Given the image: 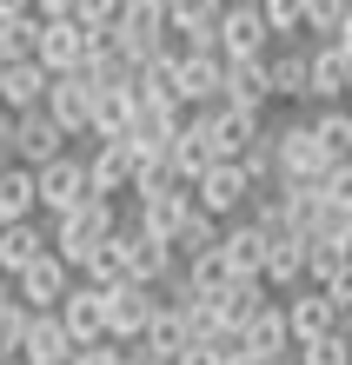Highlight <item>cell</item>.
I'll use <instances>...</instances> for the list:
<instances>
[{"label":"cell","mask_w":352,"mask_h":365,"mask_svg":"<svg viewBox=\"0 0 352 365\" xmlns=\"http://www.w3.org/2000/svg\"><path fill=\"white\" fill-rule=\"evenodd\" d=\"M306 240H352V206H339V200H319V212H313V226H306Z\"/></svg>","instance_id":"ab89813d"},{"label":"cell","mask_w":352,"mask_h":365,"mask_svg":"<svg viewBox=\"0 0 352 365\" xmlns=\"http://www.w3.org/2000/svg\"><path fill=\"white\" fill-rule=\"evenodd\" d=\"M306 113H313V133H319L326 153H333V166L352 160V106L339 100V106H306Z\"/></svg>","instance_id":"836d02e7"},{"label":"cell","mask_w":352,"mask_h":365,"mask_svg":"<svg viewBox=\"0 0 352 365\" xmlns=\"http://www.w3.org/2000/svg\"><path fill=\"white\" fill-rule=\"evenodd\" d=\"M40 173V220H60V212H74L86 192H94V180H86V153H60L47 166H34Z\"/></svg>","instance_id":"ba28073f"},{"label":"cell","mask_w":352,"mask_h":365,"mask_svg":"<svg viewBox=\"0 0 352 365\" xmlns=\"http://www.w3.org/2000/svg\"><path fill=\"white\" fill-rule=\"evenodd\" d=\"M14 153L27 166H47L60 153H74V133L47 113V106H34V113H14Z\"/></svg>","instance_id":"8fae6325"},{"label":"cell","mask_w":352,"mask_h":365,"mask_svg":"<svg viewBox=\"0 0 352 365\" xmlns=\"http://www.w3.org/2000/svg\"><path fill=\"white\" fill-rule=\"evenodd\" d=\"M266 286L273 292H299L306 286V252H313V240L306 232H293V226H273L266 232Z\"/></svg>","instance_id":"ffe728a7"},{"label":"cell","mask_w":352,"mask_h":365,"mask_svg":"<svg viewBox=\"0 0 352 365\" xmlns=\"http://www.w3.org/2000/svg\"><path fill=\"white\" fill-rule=\"evenodd\" d=\"M94 100H100V87L86 73H54V93H47V113L67 126L74 140H94Z\"/></svg>","instance_id":"9a60e30c"},{"label":"cell","mask_w":352,"mask_h":365,"mask_svg":"<svg viewBox=\"0 0 352 365\" xmlns=\"http://www.w3.org/2000/svg\"><path fill=\"white\" fill-rule=\"evenodd\" d=\"M306 53H313V100L306 106H339L346 80H352V53L339 40H306Z\"/></svg>","instance_id":"44dd1931"},{"label":"cell","mask_w":352,"mask_h":365,"mask_svg":"<svg viewBox=\"0 0 352 365\" xmlns=\"http://www.w3.org/2000/svg\"><path fill=\"white\" fill-rule=\"evenodd\" d=\"M47 252H54V226L40 220V212H34V220H7V226H0V272H7V279H20L27 266H40Z\"/></svg>","instance_id":"4fadbf2b"},{"label":"cell","mask_w":352,"mask_h":365,"mask_svg":"<svg viewBox=\"0 0 352 365\" xmlns=\"http://www.w3.org/2000/svg\"><path fill=\"white\" fill-rule=\"evenodd\" d=\"M0 365H27V359H0Z\"/></svg>","instance_id":"9f6ffc18"},{"label":"cell","mask_w":352,"mask_h":365,"mask_svg":"<svg viewBox=\"0 0 352 365\" xmlns=\"http://www.w3.org/2000/svg\"><path fill=\"white\" fill-rule=\"evenodd\" d=\"M74 279L80 272L60 259V252H47L40 266H27V272L14 279V299H20V306H34V312H60V299L74 292Z\"/></svg>","instance_id":"5bb4252c"},{"label":"cell","mask_w":352,"mask_h":365,"mask_svg":"<svg viewBox=\"0 0 352 365\" xmlns=\"http://www.w3.org/2000/svg\"><path fill=\"white\" fill-rule=\"evenodd\" d=\"M20 359L27 365H67L74 359V332L60 312H34L27 319V339H20Z\"/></svg>","instance_id":"484cf974"},{"label":"cell","mask_w":352,"mask_h":365,"mask_svg":"<svg viewBox=\"0 0 352 365\" xmlns=\"http://www.w3.org/2000/svg\"><path fill=\"white\" fill-rule=\"evenodd\" d=\"M226 100L246 106V113H266V106H273V73H266V60H239V67L226 73Z\"/></svg>","instance_id":"1f68e13d"},{"label":"cell","mask_w":352,"mask_h":365,"mask_svg":"<svg viewBox=\"0 0 352 365\" xmlns=\"http://www.w3.org/2000/svg\"><path fill=\"white\" fill-rule=\"evenodd\" d=\"M60 319H67L74 346H100V339H106V292L86 286V279H74V292L60 299Z\"/></svg>","instance_id":"cb8c5ba5"},{"label":"cell","mask_w":352,"mask_h":365,"mask_svg":"<svg viewBox=\"0 0 352 365\" xmlns=\"http://www.w3.org/2000/svg\"><path fill=\"white\" fill-rule=\"evenodd\" d=\"M14 160H20V153H14V113H7V106H0V173H7Z\"/></svg>","instance_id":"bcb514c9"},{"label":"cell","mask_w":352,"mask_h":365,"mask_svg":"<svg viewBox=\"0 0 352 365\" xmlns=\"http://www.w3.org/2000/svg\"><path fill=\"white\" fill-rule=\"evenodd\" d=\"M120 252H126V272L134 279H153V286H160V279H173L180 272V252H173L160 232H146V226H134V220H120Z\"/></svg>","instance_id":"7c38bea8"},{"label":"cell","mask_w":352,"mask_h":365,"mask_svg":"<svg viewBox=\"0 0 352 365\" xmlns=\"http://www.w3.org/2000/svg\"><path fill=\"white\" fill-rule=\"evenodd\" d=\"M120 365H146V359H140V352H134V346H126V352H120Z\"/></svg>","instance_id":"db71d44e"},{"label":"cell","mask_w":352,"mask_h":365,"mask_svg":"<svg viewBox=\"0 0 352 365\" xmlns=\"http://www.w3.org/2000/svg\"><path fill=\"white\" fill-rule=\"evenodd\" d=\"M120 352H126L120 339H100V346H74L67 365H120Z\"/></svg>","instance_id":"ee69618b"},{"label":"cell","mask_w":352,"mask_h":365,"mask_svg":"<svg viewBox=\"0 0 352 365\" xmlns=\"http://www.w3.org/2000/svg\"><path fill=\"white\" fill-rule=\"evenodd\" d=\"M186 346H193V332H186V319H180V306H160V312L146 319V332L134 339V352H140L146 365H173V359H180Z\"/></svg>","instance_id":"d4e9b609"},{"label":"cell","mask_w":352,"mask_h":365,"mask_svg":"<svg viewBox=\"0 0 352 365\" xmlns=\"http://www.w3.org/2000/svg\"><path fill=\"white\" fill-rule=\"evenodd\" d=\"M213 306H219V326H226V332H246L253 319L273 306V286H266V279H246V272H239L233 286L213 299Z\"/></svg>","instance_id":"4316f807"},{"label":"cell","mask_w":352,"mask_h":365,"mask_svg":"<svg viewBox=\"0 0 352 365\" xmlns=\"http://www.w3.org/2000/svg\"><path fill=\"white\" fill-rule=\"evenodd\" d=\"M259 14L273 20L279 40H306V0H259Z\"/></svg>","instance_id":"b9f144b4"},{"label":"cell","mask_w":352,"mask_h":365,"mask_svg":"<svg viewBox=\"0 0 352 365\" xmlns=\"http://www.w3.org/2000/svg\"><path fill=\"white\" fill-rule=\"evenodd\" d=\"M326 200H339V206H352V160H339L333 173H326Z\"/></svg>","instance_id":"f6af8a7d"},{"label":"cell","mask_w":352,"mask_h":365,"mask_svg":"<svg viewBox=\"0 0 352 365\" xmlns=\"http://www.w3.org/2000/svg\"><path fill=\"white\" fill-rule=\"evenodd\" d=\"M80 279H86V286H100V292L126 286V279H134V272H126V252H120V240H106V246L94 252V259L80 266Z\"/></svg>","instance_id":"74e56055"},{"label":"cell","mask_w":352,"mask_h":365,"mask_svg":"<svg viewBox=\"0 0 352 365\" xmlns=\"http://www.w3.org/2000/svg\"><path fill=\"white\" fill-rule=\"evenodd\" d=\"M27 319H34V306H14L0 312V359H20V339H27Z\"/></svg>","instance_id":"7bdbcfd3"},{"label":"cell","mask_w":352,"mask_h":365,"mask_svg":"<svg viewBox=\"0 0 352 365\" xmlns=\"http://www.w3.org/2000/svg\"><path fill=\"white\" fill-rule=\"evenodd\" d=\"M306 279H313L319 292H339V286H352V240H313V252H306Z\"/></svg>","instance_id":"f546056e"},{"label":"cell","mask_w":352,"mask_h":365,"mask_svg":"<svg viewBox=\"0 0 352 365\" xmlns=\"http://www.w3.org/2000/svg\"><path fill=\"white\" fill-rule=\"evenodd\" d=\"M166 306V292L153 286V279H126V286L106 292V339H120V346H134L146 332V319Z\"/></svg>","instance_id":"5b68a950"},{"label":"cell","mask_w":352,"mask_h":365,"mask_svg":"<svg viewBox=\"0 0 352 365\" xmlns=\"http://www.w3.org/2000/svg\"><path fill=\"white\" fill-rule=\"evenodd\" d=\"M226 73H233V60L219 53V47H193L186 60H180V106L186 113H200V106H213V100H226Z\"/></svg>","instance_id":"9c48e42d"},{"label":"cell","mask_w":352,"mask_h":365,"mask_svg":"<svg viewBox=\"0 0 352 365\" xmlns=\"http://www.w3.org/2000/svg\"><path fill=\"white\" fill-rule=\"evenodd\" d=\"M40 20H74V0H34Z\"/></svg>","instance_id":"7dc6e473"},{"label":"cell","mask_w":352,"mask_h":365,"mask_svg":"<svg viewBox=\"0 0 352 365\" xmlns=\"http://www.w3.org/2000/svg\"><path fill=\"white\" fill-rule=\"evenodd\" d=\"M120 7H126V0H74V20H80L86 34L114 40V27H120Z\"/></svg>","instance_id":"60d3db41"},{"label":"cell","mask_w":352,"mask_h":365,"mask_svg":"<svg viewBox=\"0 0 352 365\" xmlns=\"http://www.w3.org/2000/svg\"><path fill=\"white\" fill-rule=\"evenodd\" d=\"M219 14H226V0H166V20H173V34H193L200 47H213V34H219Z\"/></svg>","instance_id":"d6a6232c"},{"label":"cell","mask_w":352,"mask_h":365,"mask_svg":"<svg viewBox=\"0 0 352 365\" xmlns=\"http://www.w3.org/2000/svg\"><path fill=\"white\" fill-rule=\"evenodd\" d=\"M293 365H352V332H319L306 339V346H293Z\"/></svg>","instance_id":"8d00e7d4"},{"label":"cell","mask_w":352,"mask_h":365,"mask_svg":"<svg viewBox=\"0 0 352 365\" xmlns=\"http://www.w3.org/2000/svg\"><path fill=\"white\" fill-rule=\"evenodd\" d=\"M246 352L253 359H293V326H286V306H279V299L246 326Z\"/></svg>","instance_id":"4dcf8cb0"},{"label":"cell","mask_w":352,"mask_h":365,"mask_svg":"<svg viewBox=\"0 0 352 365\" xmlns=\"http://www.w3.org/2000/svg\"><path fill=\"white\" fill-rule=\"evenodd\" d=\"M352 0H306V40H339Z\"/></svg>","instance_id":"f35d334b"},{"label":"cell","mask_w":352,"mask_h":365,"mask_svg":"<svg viewBox=\"0 0 352 365\" xmlns=\"http://www.w3.org/2000/svg\"><path fill=\"white\" fill-rule=\"evenodd\" d=\"M279 306H286V326H293V346H306V339H319V332H333V326H339L333 292H319L313 279H306L299 292H286Z\"/></svg>","instance_id":"d6986e66"},{"label":"cell","mask_w":352,"mask_h":365,"mask_svg":"<svg viewBox=\"0 0 352 365\" xmlns=\"http://www.w3.org/2000/svg\"><path fill=\"white\" fill-rule=\"evenodd\" d=\"M226 7H259V0H226Z\"/></svg>","instance_id":"11a10c76"},{"label":"cell","mask_w":352,"mask_h":365,"mask_svg":"<svg viewBox=\"0 0 352 365\" xmlns=\"http://www.w3.org/2000/svg\"><path fill=\"white\" fill-rule=\"evenodd\" d=\"M219 226H226V220H213V212H200V206H193L186 212V220H180V232H173V252H180V259H193V252H213L219 246Z\"/></svg>","instance_id":"d590c367"},{"label":"cell","mask_w":352,"mask_h":365,"mask_svg":"<svg viewBox=\"0 0 352 365\" xmlns=\"http://www.w3.org/2000/svg\"><path fill=\"white\" fill-rule=\"evenodd\" d=\"M266 226L253 220V212H239V220L219 226V252H226V266L233 272H246V279H266Z\"/></svg>","instance_id":"e0dca14e"},{"label":"cell","mask_w":352,"mask_h":365,"mask_svg":"<svg viewBox=\"0 0 352 365\" xmlns=\"http://www.w3.org/2000/svg\"><path fill=\"white\" fill-rule=\"evenodd\" d=\"M173 365H219V359H213V346H186L180 359H173Z\"/></svg>","instance_id":"681fc988"},{"label":"cell","mask_w":352,"mask_h":365,"mask_svg":"<svg viewBox=\"0 0 352 365\" xmlns=\"http://www.w3.org/2000/svg\"><path fill=\"white\" fill-rule=\"evenodd\" d=\"M7 306H14V279L0 272V312H7Z\"/></svg>","instance_id":"816d5d0a"},{"label":"cell","mask_w":352,"mask_h":365,"mask_svg":"<svg viewBox=\"0 0 352 365\" xmlns=\"http://www.w3.org/2000/svg\"><path fill=\"white\" fill-rule=\"evenodd\" d=\"M200 113L213 126L219 160H239L246 146H259V133H266V113H246V106H233V100H213V106H200Z\"/></svg>","instance_id":"2e32d148"},{"label":"cell","mask_w":352,"mask_h":365,"mask_svg":"<svg viewBox=\"0 0 352 365\" xmlns=\"http://www.w3.org/2000/svg\"><path fill=\"white\" fill-rule=\"evenodd\" d=\"M86 180H94V192H106V200H134L140 186V160L126 140H94L86 146Z\"/></svg>","instance_id":"30bf717a"},{"label":"cell","mask_w":352,"mask_h":365,"mask_svg":"<svg viewBox=\"0 0 352 365\" xmlns=\"http://www.w3.org/2000/svg\"><path fill=\"white\" fill-rule=\"evenodd\" d=\"M34 14V0H0V20H27Z\"/></svg>","instance_id":"f907efd6"},{"label":"cell","mask_w":352,"mask_h":365,"mask_svg":"<svg viewBox=\"0 0 352 365\" xmlns=\"http://www.w3.org/2000/svg\"><path fill=\"white\" fill-rule=\"evenodd\" d=\"M266 73H273V100H293V106L313 100V53H306V40H279L266 53Z\"/></svg>","instance_id":"ac0fdd59"},{"label":"cell","mask_w":352,"mask_h":365,"mask_svg":"<svg viewBox=\"0 0 352 365\" xmlns=\"http://www.w3.org/2000/svg\"><path fill=\"white\" fill-rule=\"evenodd\" d=\"M100 47H106V40H100V34H86L80 20H47V27H40V47H34V60H40L47 73H80V67H86V60H94Z\"/></svg>","instance_id":"52a82bcc"},{"label":"cell","mask_w":352,"mask_h":365,"mask_svg":"<svg viewBox=\"0 0 352 365\" xmlns=\"http://www.w3.org/2000/svg\"><path fill=\"white\" fill-rule=\"evenodd\" d=\"M273 365H293V359H273Z\"/></svg>","instance_id":"680465c9"},{"label":"cell","mask_w":352,"mask_h":365,"mask_svg":"<svg viewBox=\"0 0 352 365\" xmlns=\"http://www.w3.org/2000/svg\"><path fill=\"white\" fill-rule=\"evenodd\" d=\"M273 133V173L279 180H313V186H326V173H333V153L319 146V133H313V113H299L293 120H279V126H266Z\"/></svg>","instance_id":"7a4b0ae2"},{"label":"cell","mask_w":352,"mask_h":365,"mask_svg":"<svg viewBox=\"0 0 352 365\" xmlns=\"http://www.w3.org/2000/svg\"><path fill=\"white\" fill-rule=\"evenodd\" d=\"M193 206L213 212V220H239L253 206V173L239 160H213L200 180H193Z\"/></svg>","instance_id":"277c9868"},{"label":"cell","mask_w":352,"mask_h":365,"mask_svg":"<svg viewBox=\"0 0 352 365\" xmlns=\"http://www.w3.org/2000/svg\"><path fill=\"white\" fill-rule=\"evenodd\" d=\"M219 160V146H213V126H206V113H186V126L173 133V153H166V166L180 173L186 186L206 173V166Z\"/></svg>","instance_id":"603a6c76"},{"label":"cell","mask_w":352,"mask_h":365,"mask_svg":"<svg viewBox=\"0 0 352 365\" xmlns=\"http://www.w3.org/2000/svg\"><path fill=\"white\" fill-rule=\"evenodd\" d=\"M166 34H173L166 0H126V7H120V27H114V47L134 60V67H146V60L166 47Z\"/></svg>","instance_id":"3957f363"},{"label":"cell","mask_w":352,"mask_h":365,"mask_svg":"<svg viewBox=\"0 0 352 365\" xmlns=\"http://www.w3.org/2000/svg\"><path fill=\"white\" fill-rule=\"evenodd\" d=\"M120 220H126V206H120V200H106V192H86V200H80L74 212L47 220V226H54V252H60V259H67V266L80 272V266L94 259V252H100L106 240H114V232H120Z\"/></svg>","instance_id":"6da1fadb"},{"label":"cell","mask_w":352,"mask_h":365,"mask_svg":"<svg viewBox=\"0 0 352 365\" xmlns=\"http://www.w3.org/2000/svg\"><path fill=\"white\" fill-rule=\"evenodd\" d=\"M213 47H219V53H226L233 67H239V60H266V53L279 47V34H273V20L259 14V7H226V14H219Z\"/></svg>","instance_id":"8992f818"},{"label":"cell","mask_w":352,"mask_h":365,"mask_svg":"<svg viewBox=\"0 0 352 365\" xmlns=\"http://www.w3.org/2000/svg\"><path fill=\"white\" fill-rule=\"evenodd\" d=\"M333 306H339V332H352V286L333 292Z\"/></svg>","instance_id":"c3c4849f"},{"label":"cell","mask_w":352,"mask_h":365,"mask_svg":"<svg viewBox=\"0 0 352 365\" xmlns=\"http://www.w3.org/2000/svg\"><path fill=\"white\" fill-rule=\"evenodd\" d=\"M339 47H346V53H352V14H346V27H339Z\"/></svg>","instance_id":"f5cc1de1"},{"label":"cell","mask_w":352,"mask_h":365,"mask_svg":"<svg viewBox=\"0 0 352 365\" xmlns=\"http://www.w3.org/2000/svg\"><path fill=\"white\" fill-rule=\"evenodd\" d=\"M47 93H54V73L40 60H7L0 67V106L7 113H34V106H47Z\"/></svg>","instance_id":"7402d4cb"},{"label":"cell","mask_w":352,"mask_h":365,"mask_svg":"<svg viewBox=\"0 0 352 365\" xmlns=\"http://www.w3.org/2000/svg\"><path fill=\"white\" fill-rule=\"evenodd\" d=\"M134 113H140L134 80H120V87H100V100H94V140H120L126 126H134Z\"/></svg>","instance_id":"f1b7e54d"},{"label":"cell","mask_w":352,"mask_h":365,"mask_svg":"<svg viewBox=\"0 0 352 365\" xmlns=\"http://www.w3.org/2000/svg\"><path fill=\"white\" fill-rule=\"evenodd\" d=\"M40 212V173L27 160H14L7 173H0V226L7 220H34Z\"/></svg>","instance_id":"83f0119b"},{"label":"cell","mask_w":352,"mask_h":365,"mask_svg":"<svg viewBox=\"0 0 352 365\" xmlns=\"http://www.w3.org/2000/svg\"><path fill=\"white\" fill-rule=\"evenodd\" d=\"M346 106H352V80H346Z\"/></svg>","instance_id":"6f0895ef"},{"label":"cell","mask_w":352,"mask_h":365,"mask_svg":"<svg viewBox=\"0 0 352 365\" xmlns=\"http://www.w3.org/2000/svg\"><path fill=\"white\" fill-rule=\"evenodd\" d=\"M180 272H186V286L206 292V299H219V292L239 279V272L226 266V252H219V246H213V252H193V259H180Z\"/></svg>","instance_id":"e575fe53"}]
</instances>
